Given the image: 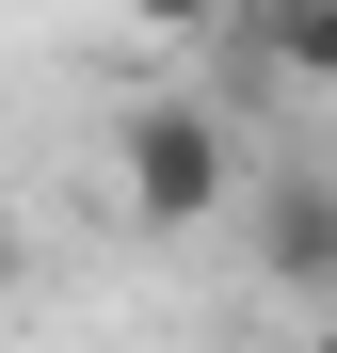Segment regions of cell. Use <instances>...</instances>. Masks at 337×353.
<instances>
[{"label": "cell", "mask_w": 337, "mask_h": 353, "mask_svg": "<svg viewBox=\"0 0 337 353\" xmlns=\"http://www.w3.org/2000/svg\"><path fill=\"white\" fill-rule=\"evenodd\" d=\"M112 161H129V225H161V241L257 193V161H241V129H225L209 97H145V112H129V145H112Z\"/></svg>", "instance_id": "cell-1"}, {"label": "cell", "mask_w": 337, "mask_h": 353, "mask_svg": "<svg viewBox=\"0 0 337 353\" xmlns=\"http://www.w3.org/2000/svg\"><path fill=\"white\" fill-rule=\"evenodd\" d=\"M241 225H257V273L289 289V305H337V176L321 161H273L241 193Z\"/></svg>", "instance_id": "cell-2"}, {"label": "cell", "mask_w": 337, "mask_h": 353, "mask_svg": "<svg viewBox=\"0 0 337 353\" xmlns=\"http://www.w3.org/2000/svg\"><path fill=\"white\" fill-rule=\"evenodd\" d=\"M225 32H241L273 81H321V97H337V0H241Z\"/></svg>", "instance_id": "cell-3"}, {"label": "cell", "mask_w": 337, "mask_h": 353, "mask_svg": "<svg viewBox=\"0 0 337 353\" xmlns=\"http://www.w3.org/2000/svg\"><path fill=\"white\" fill-rule=\"evenodd\" d=\"M129 17H145V32H225L241 0H129Z\"/></svg>", "instance_id": "cell-4"}, {"label": "cell", "mask_w": 337, "mask_h": 353, "mask_svg": "<svg viewBox=\"0 0 337 353\" xmlns=\"http://www.w3.org/2000/svg\"><path fill=\"white\" fill-rule=\"evenodd\" d=\"M0 305H17V225H0Z\"/></svg>", "instance_id": "cell-5"}, {"label": "cell", "mask_w": 337, "mask_h": 353, "mask_svg": "<svg viewBox=\"0 0 337 353\" xmlns=\"http://www.w3.org/2000/svg\"><path fill=\"white\" fill-rule=\"evenodd\" d=\"M321 353H337V321H321Z\"/></svg>", "instance_id": "cell-6"}]
</instances>
